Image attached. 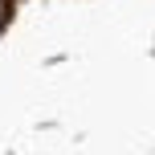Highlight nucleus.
Returning a JSON list of instances; mask_svg holds the SVG:
<instances>
[{
  "label": "nucleus",
  "instance_id": "obj_1",
  "mask_svg": "<svg viewBox=\"0 0 155 155\" xmlns=\"http://www.w3.org/2000/svg\"><path fill=\"white\" fill-rule=\"evenodd\" d=\"M4 21H8V0H0V29H4Z\"/></svg>",
  "mask_w": 155,
  "mask_h": 155
}]
</instances>
